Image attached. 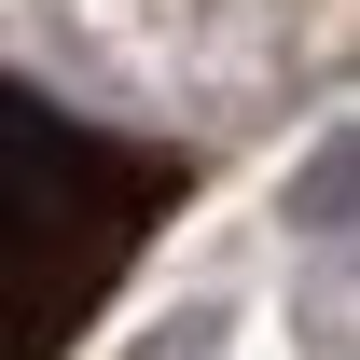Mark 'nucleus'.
Here are the masks:
<instances>
[{
    "label": "nucleus",
    "instance_id": "1",
    "mask_svg": "<svg viewBox=\"0 0 360 360\" xmlns=\"http://www.w3.org/2000/svg\"><path fill=\"white\" fill-rule=\"evenodd\" d=\"M194 180L208 167L180 139L84 125L70 97L0 70V360H70L139 250L194 208Z\"/></svg>",
    "mask_w": 360,
    "mask_h": 360
}]
</instances>
